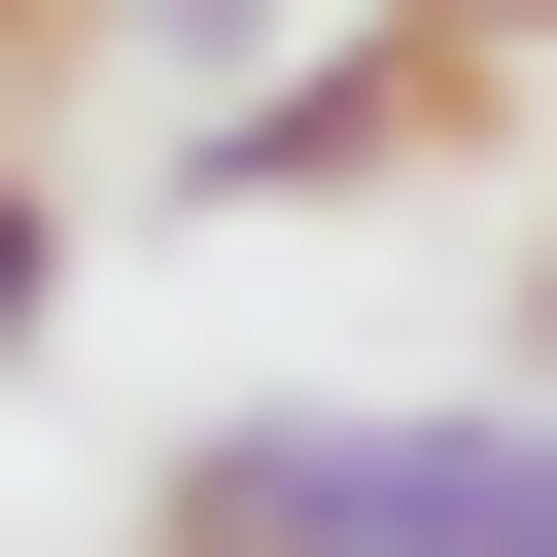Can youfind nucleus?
Returning a JSON list of instances; mask_svg holds the SVG:
<instances>
[{
    "mask_svg": "<svg viewBox=\"0 0 557 557\" xmlns=\"http://www.w3.org/2000/svg\"><path fill=\"white\" fill-rule=\"evenodd\" d=\"M174 557H557V383H244V418H174V487H139Z\"/></svg>",
    "mask_w": 557,
    "mask_h": 557,
    "instance_id": "nucleus-1",
    "label": "nucleus"
},
{
    "mask_svg": "<svg viewBox=\"0 0 557 557\" xmlns=\"http://www.w3.org/2000/svg\"><path fill=\"white\" fill-rule=\"evenodd\" d=\"M487 139H522V70H453L418 0H348L313 70H209V104H174V209L278 244V209H418V174H487Z\"/></svg>",
    "mask_w": 557,
    "mask_h": 557,
    "instance_id": "nucleus-2",
    "label": "nucleus"
},
{
    "mask_svg": "<svg viewBox=\"0 0 557 557\" xmlns=\"http://www.w3.org/2000/svg\"><path fill=\"white\" fill-rule=\"evenodd\" d=\"M244 35H348V0H104V70H174V104H209Z\"/></svg>",
    "mask_w": 557,
    "mask_h": 557,
    "instance_id": "nucleus-3",
    "label": "nucleus"
},
{
    "mask_svg": "<svg viewBox=\"0 0 557 557\" xmlns=\"http://www.w3.org/2000/svg\"><path fill=\"white\" fill-rule=\"evenodd\" d=\"M35 313H70V174L0 139V383H35Z\"/></svg>",
    "mask_w": 557,
    "mask_h": 557,
    "instance_id": "nucleus-4",
    "label": "nucleus"
},
{
    "mask_svg": "<svg viewBox=\"0 0 557 557\" xmlns=\"http://www.w3.org/2000/svg\"><path fill=\"white\" fill-rule=\"evenodd\" d=\"M418 35H453V70H522V104H557V0H418Z\"/></svg>",
    "mask_w": 557,
    "mask_h": 557,
    "instance_id": "nucleus-5",
    "label": "nucleus"
},
{
    "mask_svg": "<svg viewBox=\"0 0 557 557\" xmlns=\"http://www.w3.org/2000/svg\"><path fill=\"white\" fill-rule=\"evenodd\" d=\"M139 557H174V522H139Z\"/></svg>",
    "mask_w": 557,
    "mask_h": 557,
    "instance_id": "nucleus-6",
    "label": "nucleus"
}]
</instances>
